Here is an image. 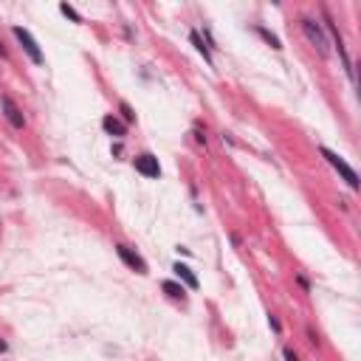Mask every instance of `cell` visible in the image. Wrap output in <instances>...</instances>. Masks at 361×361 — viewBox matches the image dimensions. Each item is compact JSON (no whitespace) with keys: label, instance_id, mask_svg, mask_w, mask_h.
<instances>
[{"label":"cell","instance_id":"cell-1","mask_svg":"<svg viewBox=\"0 0 361 361\" xmlns=\"http://www.w3.org/2000/svg\"><path fill=\"white\" fill-rule=\"evenodd\" d=\"M319 153H322V158H325L327 164H330V167L336 169V172L341 175V178L347 180V186H350V189H359V175H356V169L350 167V164L344 161V158L338 155V153H333V150H327V147H319Z\"/></svg>","mask_w":361,"mask_h":361},{"label":"cell","instance_id":"cell-2","mask_svg":"<svg viewBox=\"0 0 361 361\" xmlns=\"http://www.w3.org/2000/svg\"><path fill=\"white\" fill-rule=\"evenodd\" d=\"M11 31H14L17 43L23 45V51L28 54V59H31L34 65H43V62H45V56H43V51H40V45H37V40H34L31 34L26 31V28H20V26H14Z\"/></svg>","mask_w":361,"mask_h":361},{"label":"cell","instance_id":"cell-3","mask_svg":"<svg viewBox=\"0 0 361 361\" xmlns=\"http://www.w3.org/2000/svg\"><path fill=\"white\" fill-rule=\"evenodd\" d=\"M302 28H305V34H308V40L319 48V54L327 56V37H325V31L319 28V23L310 20V17H302Z\"/></svg>","mask_w":361,"mask_h":361},{"label":"cell","instance_id":"cell-4","mask_svg":"<svg viewBox=\"0 0 361 361\" xmlns=\"http://www.w3.org/2000/svg\"><path fill=\"white\" fill-rule=\"evenodd\" d=\"M135 172H141L144 178H161V164H158L155 155H150V153H141V155H135Z\"/></svg>","mask_w":361,"mask_h":361},{"label":"cell","instance_id":"cell-5","mask_svg":"<svg viewBox=\"0 0 361 361\" xmlns=\"http://www.w3.org/2000/svg\"><path fill=\"white\" fill-rule=\"evenodd\" d=\"M116 254L122 257V262H124V265H130V268H133V271H138V274H147V262H144L141 257H138V254H135L133 248H127L124 243H119V246H116Z\"/></svg>","mask_w":361,"mask_h":361},{"label":"cell","instance_id":"cell-6","mask_svg":"<svg viewBox=\"0 0 361 361\" xmlns=\"http://www.w3.org/2000/svg\"><path fill=\"white\" fill-rule=\"evenodd\" d=\"M0 107H3V113H6V119H9L11 127H17V130H23V127H26V116H23L20 107H17L9 96H0Z\"/></svg>","mask_w":361,"mask_h":361},{"label":"cell","instance_id":"cell-7","mask_svg":"<svg viewBox=\"0 0 361 361\" xmlns=\"http://www.w3.org/2000/svg\"><path fill=\"white\" fill-rule=\"evenodd\" d=\"M102 130L107 135H116V138H122V135L127 133V127H124L116 116H104V119H102Z\"/></svg>","mask_w":361,"mask_h":361},{"label":"cell","instance_id":"cell-8","mask_svg":"<svg viewBox=\"0 0 361 361\" xmlns=\"http://www.w3.org/2000/svg\"><path fill=\"white\" fill-rule=\"evenodd\" d=\"M172 271H175V277H178V280H183L186 285H189L192 291H195V288L201 285V282H198V277L192 274V268H189V265H183V262H175V265H172Z\"/></svg>","mask_w":361,"mask_h":361},{"label":"cell","instance_id":"cell-9","mask_svg":"<svg viewBox=\"0 0 361 361\" xmlns=\"http://www.w3.org/2000/svg\"><path fill=\"white\" fill-rule=\"evenodd\" d=\"M189 40H192V45L198 48V54H203V59H206L209 65H214V62H212V54H209V48H206V43H203V37H201V31H192Z\"/></svg>","mask_w":361,"mask_h":361},{"label":"cell","instance_id":"cell-10","mask_svg":"<svg viewBox=\"0 0 361 361\" xmlns=\"http://www.w3.org/2000/svg\"><path fill=\"white\" fill-rule=\"evenodd\" d=\"M254 34H259V37H262V40H265V43H268L271 48H274V51H280V48H282L280 37H277V34H271L268 28H265V26H254Z\"/></svg>","mask_w":361,"mask_h":361},{"label":"cell","instance_id":"cell-11","mask_svg":"<svg viewBox=\"0 0 361 361\" xmlns=\"http://www.w3.org/2000/svg\"><path fill=\"white\" fill-rule=\"evenodd\" d=\"M161 288H164L172 299H183V296H186V288H183V285H178V282H172V280H167Z\"/></svg>","mask_w":361,"mask_h":361},{"label":"cell","instance_id":"cell-12","mask_svg":"<svg viewBox=\"0 0 361 361\" xmlns=\"http://www.w3.org/2000/svg\"><path fill=\"white\" fill-rule=\"evenodd\" d=\"M59 11L65 14L68 20H74V23H82V17H79V11L74 9V6H68V3H59Z\"/></svg>","mask_w":361,"mask_h":361},{"label":"cell","instance_id":"cell-13","mask_svg":"<svg viewBox=\"0 0 361 361\" xmlns=\"http://www.w3.org/2000/svg\"><path fill=\"white\" fill-rule=\"evenodd\" d=\"M119 110H122V119H124L127 124H130V122H135V113H133V107H130L127 102H122V104H119Z\"/></svg>","mask_w":361,"mask_h":361},{"label":"cell","instance_id":"cell-14","mask_svg":"<svg viewBox=\"0 0 361 361\" xmlns=\"http://www.w3.org/2000/svg\"><path fill=\"white\" fill-rule=\"evenodd\" d=\"M296 282L302 285L305 291H310V282H308V277H302V274H296Z\"/></svg>","mask_w":361,"mask_h":361},{"label":"cell","instance_id":"cell-15","mask_svg":"<svg viewBox=\"0 0 361 361\" xmlns=\"http://www.w3.org/2000/svg\"><path fill=\"white\" fill-rule=\"evenodd\" d=\"M285 361H299V356H296L291 347H285Z\"/></svg>","mask_w":361,"mask_h":361},{"label":"cell","instance_id":"cell-16","mask_svg":"<svg viewBox=\"0 0 361 361\" xmlns=\"http://www.w3.org/2000/svg\"><path fill=\"white\" fill-rule=\"evenodd\" d=\"M6 350H9V344H6V341L0 338V353H6Z\"/></svg>","mask_w":361,"mask_h":361},{"label":"cell","instance_id":"cell-17","mask_svg":"<svg viewBox=\"0 0 361 361\" xmlns=\"http://www.w3.org/2000/svg\"><path fill=\"white\" fill-rule=\"evenodd\" d=\"M0 56H6V48H3V43H0Z\"/></svg>","mask_w":361,"mask_h":361}]
</instances>
